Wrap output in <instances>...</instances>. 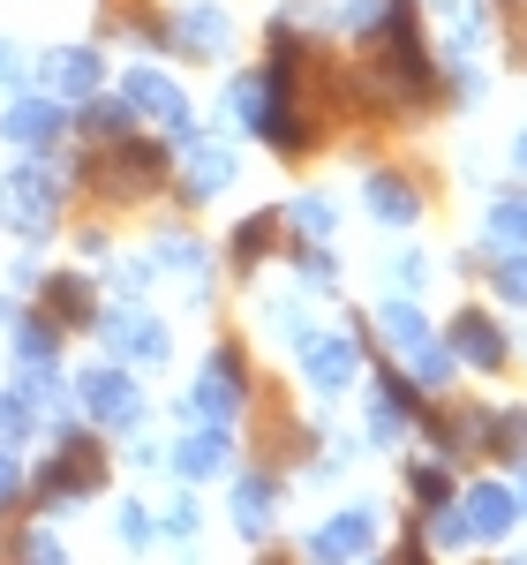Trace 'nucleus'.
I'll return each instance as SVG.
<instances>
[{
    "label": "nucleus",
    "mask_w": 527,
    "mask_h": 565,
    "mask_svg": "<svg viewBox=\"0 0 527 565\" xmlns=\"http://www.w3.org/2000/svg\"><path fill=\"white\" fill-rule=\"evenodd\" d=\"M90 490H106V452H98V437L84 430H61V452L39 468L31 482V498H39V513H61V505H76Z\"/></svg>",
    "instance_id": "1"
},
{
    "label": "nucleus",
    "mask_w": 527,
    "mask_h": 565,
    "mask_svg": "<svg viewBox=\"0 0 527 565\" xmlns=\"http://www.w3.org/2000/svg\"><path fill=\"white\" fill-rule=\"evenodd\" d=\"M452 354H460L467 370H505V362H513V340H505V324H497L490 309H460V317H452Z\"/></svg>",
    "instance_id": "13"
},
{
    "label": "nucleus",
    "mask_w": 527,
    "mask_h": 565,
    "mask_svg": "<svg viewBox=\"0 0 527 565\" xmlns=\"http://www.w3.org/2000/svg\"><path fill=\"white\" fill-rule=\"evenodd\" d=\"M106 324V348H114V362H166L174 354V332L159 324V317H143V309H114V317H98Z\"/></svg>",
    "instance_id": "8"
},
{
    "label": "nucleus",
    "mask_w": 527,
    "mask_h": 565,
    "mask_svg": "<svg viewBox=\"0 0 527 565\" xmlns=\"http://www.w3.org/2000/svg\"><path fill=\"white\" fill-rule=\"evenodd\" d=\"M61 129H68V106H61L53 90H39V98L23 90V98L0 114V136H8V143H23V151H45Z\"/></svg>",
    "instance_id": "12"
},
{
    "label": "nucleus",
    "mask_w": 527,
    "mask_h": 565,
    "mask_svg": "<svg viewBox=\"0 0 527 565\" xmlns=\"http://www.w3.org/2000/svg\"><path fill=\"white\" fill-rule=\"evenodd\" d=\"M76 399H84V415L98 430H136V423H143V392H136V377L121 362L84 370V377H76Z\"/></svg>",
    "instance_id": "5"
},
{
    "label": "nucleus",
    "mask_w": 527,
    "mask_h": 565,
    "mask_svg": "<svg viewBox=\"0 0 527 565\" xmlns=\"http://www.w3.org/2000/svg\"><path fill=\"white\" fill-rule=\"evenodd\" d=\"M392 279H399V295H415V287H430V264H422V257H399Z\"/></svg>",
    "instance_id": "41"
},
{
    "label": "nucleus",
    "mask_w": 527,
    "mask_h": 565,
    "mask_svg": "<svg viewBox=\"0 0 527 565\" xmlns=\"http://www.w3.org/2000/svg\"><path fill=\"white\" fill-rule=\"evenodd\" d=\"M294 271H302V287L309 295H332V287H340V257H332V249H324V242H316V249H294Z\"/></svg>",
    "instance_id": "30"
},
{
    "label": "nucleus",
    "mask_w": 527,
    "mask_h": 565,
    "mask_svg": "<svg viewBox=\"0 0 527 565\" xmlns=\"http://www.w3.org/2000/svg\"><path fill=\"white\" fill-rule=\"evenodd\" d=\"M98 76H106V61H98V45H53L39 61V84L68 106V98H90L98 90Z\"/></svg>",
    "instance_id": "14"
},
{
    "label": "nucleus",
    "mask_w": 527,
    "mask_h": 565,
    "mask_svg": "<svg viewBox=\"0 0 527 565\" xmlns=\"http://www.w3.org/2000/svg\"><path fill=\"white\" fill-rule=\"evenodd\" d=\"M422 521H430V543H438V551H460V543H467V521H460L452 498H444L438 513H422Z\"/></svg>",
    "instance_id": "35"
},
{
    "label": "nucleus",
    "mask_w": 527,
    "mask_h": 565,
    "mask_svg": "<svg viewBox=\"0 0 527 565\" xmlns=\"http://www.w3.org/2000/svg\"><path fill=\"white\" fill-rule=\"evenodd\" d=\"M0 317H8V309H0Z\"/></svg>",
    "instance_id": "45"
},
{
    "label": "nucleus",
    "mask_w": 527,
    "mask_h": 565,
    "mask_svg": "<svg viewBox=\"0 0 527 565\" xmlns=\"http://www.w3.org/2000/svg\"><path fill=\"white\" fill-rule=\"evenodd\" d=\"M76 181H98L106 196H143V189H159L166 181V143H143V136H121L106 159H84Z\"/></svg>",
    "instance_id": "3"
},
{
    "label": "nucleus",
    "mask_w": 527,
    "mask_h": 565,
    "mask_svg": "<svg viewBox=\"0 0 527 565\" xmlns=\"http://www.w3.org/2000/svg\"><path fill=\"white\" fill-rule=\"evenodd\" d=\"M15 354H23V362H53V354H61V317L23 309V317H15Z\"/></svg>",
    "instance_id": "24"
},
{
    "label": "nucleus",
    "mask_w": 527,
    "mask_h": 565,
    "mask_svg": "<svg viewBox=\"0 0 527 565\" xmlns=\"http://www.w3.org/2000/svg\"><path fill=\"white\" fill-rule=\"evenodd\" d=\"M114 521H121V543H129V551H143V543H151V513H143V505H121Z\"/></svg>",
    "instance_id": "37"
},
{
    "label": "nucleus",
    "mask_w": 527,
    "mask_h": 565,
    "mask_svg": "<svg viewBox=\"0 0 527 565\" xmlns=\"http://www.w3.org/2000/svg\"><path fill=\"white\" fill-rule=\"evenodd\" d=\"M15 76H23V53H15V45H0V84H15Z\"/></svg>",
    "instance_id": "42"
},
{
    "label": "nucleus",
    "mask_w": 527,
    "mask_h": 565,
    "mask_svg": "<svg viewBox=\"0 0 527 565\" xmlns=\"http://www.w3.org/2000/svg\"><path fill=\"white\" fill-rule=\"evenodd\" d=\"M181 143H189V167H181V196H189V204H212L219 189H234L241 167H234L226 143H196V136H181Z\"/></svg>",
    "instance_id": "18"
},
{
    "label": "nucleus",
    "mask_w": 527,
    "mask_h": 565,
    "mask_svg": "<svg viewBox=\"0 0 527 565\" xmlns=\"http://www.w3.org/2000/svg\"><path fill=\"white\" fill-rule=\"evenodd\" d=\"M8 551H15V558H61V535H15Z\"/></svg>",
    "instance_id": "40"
},
{
    "label": "nucleus",
    "mask_w": 527,
    "mask_h": 565,
    "mask_svg": "<svg viewBox=\"0 0 527 565\" xmlns=\"http://www.w3.org/2000/svg\"><path fill=\"white\" fill-rule=\"evenodd\" d=\"M294 348H302V377L324 392V399H340V392L362 377V340H354V332H302Z\"/></svg>",
    "instance_id": "6"
},
{
    "label": "nucleus",
    "mask_w": 527,
    "mask_h": 565,
    "mask_svg": "<svg viewBox=\"0 0 527 565\" xmlns=\"http://www.w3.org/2000/svg\"><path fill=\"white\" fill-rule=\"evenodd\" d=\"M196 521H204V513H196V498H174V505H166V535H181V543L196 535Z\"/></svg>",
    "instance_id": "39"
},
{
    "label": "nucleus",
    "mask_w": 527,
    "mask_h": 565,
    "mask_svg": "<svg viewBox=\"0 0 527 565\" xmlns=\"http://www.w3.org/2000/svg\"><path fill=\"white\" fill-rule=\"evenodd\" d=\"M483 242H490V249H520V242H527V196H497V204H490Z\"/></svg>",
    "instance_id": "27"
},
{
    "label": "nucleus",
    "mask_w": 527,
    "mask_h": 565,
    "mask_svg": "<svg viewBox=\"0 0 527 565\" xmlns=\"http://www.w3.org/2000/svg\"><path fill=\"white\" fill-rule=\"evenodd\" d=\"M407 430H415V415H407V407H392V399H377V407H369V445H399Z\"/></svg>",
    "instance_id": "34"
},
{
    "label": "nucleus",
    "mask_w": 527,
    "mask_h": 565,
    "mask_svg": "<svg viewBox=\"0 0 527 565\" xmlns=\"http://www.w3.org/2000/svg\"><path fill=\"white\" fill-rule=\"evenodd\" d=\"M377 332H385L399 354H415L422 340H430V317H422L415 302H392V295H385V302H377Z\"/></svg>",
    "instance_id": "23"
},
{
    "label": "nucleus",
    "mask_w": 527,
    "mask_h": 565,
    "mask_svg": "<svg viewBox=\"0 0 527 565\" xmlns=\"http://www.w3.org/2000/svg\"><path fill=\"white\" fill-rule=\"evenodd\" d=\"M407 498H415L422 513H438L444 498H452V460H415V468H407Z\"/></svg>",
    "instance_id": "26"
},
{
    "label": "nucleus",
    "mask_w": 527,
    "mask_h": 565,
    "mask_svg": "<svg viewBox=\"0 0 527 565\" xmlns=\"http://www.w3.org/2000/svg\"><path fill=\"white\" fill-rule=\"evenodd\" d=\"M271 513H279V476H271V468H257V476L234 482V527H241L249 543L271 535Z\"/></svg>",
    "instance_id": "19"
},
{
    "label": "nucleus",
    "mask_w": 527,
    "mask_h": 565,
    "mask_svg": "<svg viewBox=\"0 0 527 565\" xmlns=\"http://www.w3.org/2000/svg\"><path fill=\"white\" fill-rule=\"evenodd\" d=\"M490 287H497V302L527 309V257H520V249H505V257H497V271H490Z\"/></svg>",
    "instance_id": "32"
},
{
    "label": "nucleus",
    "mask_w": 527,
    "mask_h": 565,
    "mask_svg": "<svg viewBox=\"0 0 527 565\" xmlns=\"http://www.w3.org/2000/svg\"><path fill=\"white\" fill-rule=\"evenodd\" d=\"M196 423H234L241 407H249V362H241V348H212V362L196 370V385H189V399H181Z\"/></svg>",
    "instance_id": "4"
},
{
    "label": "nucleus",
    "mask_w": 527,
    "mask_h": 565,
    "mask_svg": "<svg viewBox=\"0 0 527 565\" xmlns=\"http://www.w3.org/2000/svg\"><path fill=\"white\" fill-rule=\"evenodd\" d=\"M23 498V460H15V445H0V505H15Z\"/></svg>",
    "instance_id": "38"
},
{
    "label": "nucleus",
    "mask_w": 527,
    "mask_h": 565,
    "mask_svg": "<svg viewBox=\"0 0 527 565\" xmlns=\"http://www.w3.org/2000/svg\"><path fill=\"white\" fill-rule=\"evenodd\" d=\"M166 460L181 468V482H212V476H226V468H234V437H226V423H196V430L181 437Z\"/></svg>",
    "instance_id": "17"
},
{
    "label": "nucleus",
    "mask_w": 527,
    "mask_h": 565,
    "mask_svg": "<svg viewBox=\"0 0 527 565\" xmlns=\"http://www.w3.org/2000/svg\"><path fill=\"white\" fill-rule=\"evenodd\" d=\"M483 415L490 407H422L415 430L438 445V460H475L483 452Z\"/></svg>",
    "instance_id": "10"
},
{
    "label": "nucleus",
    "mask_w": 527,
    "mask_h": 565,
    "mask_svg": "<svg viewBox=\"0 0 527 565\" xmlns=\"http://www.w3.org/2000/svg\"><path fill=\"white\" fill-rule=\"evenodd\" d=\"M151 264H166V271H204V242H196V234H159V242H151Z\"/></svg>",
    "instance_id": "31"
},
{
    "label": "nucleus",
    "mask_w": 527,
    "mask_h": 565,
    "mask_svg": "<svg viewBox=\"0 0 527 565\" xmlns=\"http://www.w3.org/2000/svg\"><path fill=\"white\" fill-rule=\"evenodd\" d=\"M166 45L189 61H219L234 45V23H226V8H181V15H166Z\"/></svg>",
    "instance_id": "15"
},
{
    "label": "nucleus",
    "mask_w": 527,
    "mask_h": 565,
    "mask_svg": "<svg viewBox=\"0 0 527 565\" xmlns=\"http://www.w3.org/2000/svg\"><path fill=\"white\" fill-rule=\"evenodd\" d=\"M39 430V407L23 399V392H0V445H15V437Z\"/></svg>",
    "instance_id": "33"
},
{
    "label": "nucleus",
    "mask_w": 527,
    "mask_h": 565,
    "mask_svg": "<svg viewBox=\"0 0 527 565\" xmlns=\"http://www.w3.org/2000/svg\"><path fill=\"white\" fill-rule=\"evenodd\" d=\"M264 332H287V340H302L309 324H302V309H294V302H264Z\"/></svg>",
    "instance_id": "36"
},
{
    "label": "nucleus",
    "mask_w": 527,
    "mask_h": 565,
    "mask_svg": "<svg viewBox=\"0 0 527 565\" xmlns=\"http://www.w3.org/2000/svg\"><path fill=\"white\" fill-rule=\"evenodd\" d=\"M121 98H129V114H151L166 136H196L189 98H181L174 76H159V68H129V76H121Z\"/></svg>",
    "instance_id": "7"
},
{
    "label": "nucleus",
    "mask_w": 527,
    "mask_h": 565,
    "mask_svg": "<svg viewBox=\"0 0 527 565\" xmlns=\"http://www.w3.org/2000/svg\"><path fill=\"white\" fill-rule=\"evenodd\" d=\"M294 234H302V242H332V226H340V204H332V196H294Z\"/></svg>",
    "instance_id": "28"
},
{
    "label": "nucleus",
    "mask_w": 527,
    "mask_h": 565,
    "mask_svg": "<svg viewBox=\"0 0 527 565\" xmlns=\"http://www.w3.org/2000/svg\"><path fill=\"white\" fill-rule=\"evenodd\" d=\"M76 121H84V136H129V98H98V90H90V98H76Z\"/></svg>",
    "instance_id": "25"
},
{
    "label": "nucleus",
    "mask_w": 527,
    "mask_h": 565,
    "mask_svg": "<svg viewBox=\"0 0 527 565\" xmlns=\"http://www.w3.org/2000/svg\"><path fill=\"white\" fill-rule=\"evenodd\" d=\"M377 551V505H347L309 535V558H369Z\"/></svg>",
    "instance_id": "16"
},
{
    "label": "nucleus",
    "mask_w": 527,
    "mask_h": 565,
    "mask_svg": "<svg viewBox=\"0 0 527 565\" xmlns=\"http://www.w3.org/2000/svg\"><path fill=\"white\" fill-rule=\"evenodd\" d=\"M45 317H61V324H90V317H98V302H90V279H76V271H53V279H45Z\"/></svg>",
    "instance_id": "22"
},
{
    "label": "nucleus",
    "mask_w": 527,
    "mask_h": 565,
    "mask_svg": "<svg viewBox=\"0 0 527 565\" xmlns=\"http://www.w3.org/2000/svg\"><path fill=\"white\" fill-rule=\"evenodd\" d=\"M483 460H527V407H490L483 415Z\"/></svg>",
    "instance_id": "20"
},
{
    "label": "nucleus",
    "mask_w": 527,
    "mask_h": 565,
    "mask_svg": "<svg viewBox=\"0 0 527 565\" xmlns=\"http://www.w3.org/2000/svg\"><path fill=\"white\" fill-rule=\"evenodd\" d=\"M460 521L475 543H497V535H513L520 527V490L513 482H475L467 498H460Z\"/></svg>",
    "instance_id": "11"
},
{
    "label": "nucleus",
    "mask_w": 527,
    "mask_h": 565,
    "mask_svg": "<svg viewBox=\"0 0 527 565\" xmlns=\"http://www.w3.org/2000/svg\"><path fill=\"white\" fill-rule=\"evenodd\" d=\"M362 204H369L377 226H415L422 218V181L399 174V167H369L362 174Z\"/></svg>",
    "instance_id": "9"
},
{
    "label": "nucleus",
    "mask_w": 527,
    "mask_h": 565,
    "mask_svg": "<svg viewBox=\"0 0 527 565\" xmlns=\"http://www.w3.org/2000/svg\"><path fill=\"white\" fill-rule=\"evenodd\" d=\"M520 513H527V460H520Z\"/></svg>",
    "instance_id": "44"
},
{
    "label": "nucleus",
    "mask_w": 527,
    "mask_h": 565,
    "mask_svg": "<svg viewBox=\"0 0 527 565\" xmlns=\"http://www.w3.org/2000/svg\"><path fill=\"white\" fill-rule=\"evenodd\" d=\"M271 242H279V212H249L241 226H234V242H226L234 271H257V264L271 257Z\"/></svg>",
    "instance_id": "21"
},
{
    "label": "nucleus",
    "mask_w": 527,
    "mask_h": 565,
    "mask_svg": "<svg viewBox=\"0 0 527 565\" xmlns=\"http://www.w3.org/2000/svg\"><path fill=\"white\" fill-rule=\"evenodd\" d=\"M452 370H460V354L438 348V332H430V340L415 348V385H422V392H444V385H452Z\"/></svg>",
    "instance_id": "29"
},
{
    "label": "nucleus",
    "mask_w": 527,
    "mask_h": 565,
    "mask_svg": "<svg viewBox=\"0 0 527 565\" xmlns=\"http://www.w3.org/2000/svg\"><path fill=\"white\" fill-rule=\"evenodd\" d=\"M513 167H520V174H527V129L513 136Z\"/></svg>",
    "instance_id": "43"
},
{
    "label": "nucleus",
    "mask_w": 527,
    "mask_h": 565,
    "mask_svg": "<svg viewBox=\"0 0 527 565\" xmlns=\"http://www.w3.org/2000/svg\"><path fill=\"white\" fill-rule=\"evenodd\" d=\"M53 218H61V174L39 167V159L8 167V181H0V226L39 242V234H53Z\"/></svg>",
    "instance_id": "2"
}]
</instances>
